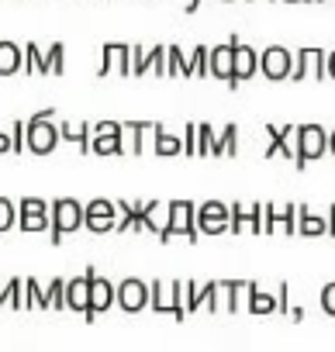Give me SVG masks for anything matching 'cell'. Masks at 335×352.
I'll use <instances>...</instances> for the list:
<instances>
[{
    "label": "cell",
    "instance_id": "obj_1",
    "mask_svg": "<svg viewBox=\"0 0 335 352\" xmlns=\"http://www.w3.org/2000/svg\"><path fill=\"white\" fill-rule=\"evenodd\" d=\"M52 118H56V107H42L39 114H32L25 121V145H28V152L49 155L59 145V128L52 124Z\"/></svg>",
    "mask_w": 335,
    "mask_h": 352
},
{
    "label": "cell",
    "instance_id": "obj_2",
    "mask_svg": "<svg viewBox=\"0 0 335 352\" xmlns=\"http://www.w3.org/2000/svg\"><path fill=\"white\" fill-rule=\"evenodd\" d=\"M173 235H184L187 242H197V204L191 201H173V204H166V225L159 232V242L166 245Z\"/></svg>",
    "mask_w": 335,
    "mask_h": 352
},
{
    "label": "cell",
    "instance_id": "obj_3",
    "mask_svg": "<svg viewBox=\"0 0 335 352\" xmlns=\"http://www.w3.org/2000/svg\"><path fill=\"white\" fill-rule=\"evenodd\" d=\"M294 166L297 169H304L307 162H314V159H321L325 152H328V131L321 128V124H297V135H294Z\"/></svg>",
    "mask_w": 335,
    "mask_h": 352
},
{
    "label": "cell",
    "instance_id": "obj_4",
    "mask_svg": "<svg viewBox=\"0 0 335 352\" xmlns=\"http://www.w3.org/2000/svg\"><path fill=\"white\" fill-rule=\"evenodd\" d=\"M49 228H52V245H63V235L83 228V204L73 197H59L49 208Z\"/></svg>",
    "mask_w": 335,
    "mask_h": 352
},
{
    "label": "cell",
    "instance_id": "obj_5",
    "mask_svg": "<svg viewBox=\"0 0 335 352\" xmlns=\"http://www.w3.org/2000/svg\"><path fill=\"white\" fill-rule=\"evenodd\" d=\"M149 307L155 314H173L177 321L187 318V307H184V280H173V283H149Z\"/></svg>",
    "mask_w": 335,
    "mask_h": 352
},
{
    "label": "cell",
    "instance_id": "obj_6",
    "mask_svg": "<svg viewBox=\"0 0 335 352\" xmlns=\"http://www.w3.org/2000/svg\"><path fill=\"white\" fill-rule=\"evenodd\" d=\"M228 45H232V80H228V87L235 90L239 83H246L259 73V52L252 45H246L239 35H228Z\"/></svg>",
    "mask_w": 335,
    "mask_h": 352
},
{
    "label": "cell",
    "instance_id": "obj_7",
    "mask_svg": "<svg viewBox=\"0 0 335 352\" xmlns=\"http://www.w3.org/2000/svg\"><path fill=\"white\" fill-rule=\"evenodd\" d=\"M90 152L94 155H121L125 152L121 121H97V124H90Z\"/></svg>",
    "mask_w": 335,
    "mask_h": 352
},
{
    "label": "cell",
    "instance_id": "obj_8",
    "mask_svg": "<svg viewBox=\"0 0 335 352\" xmlns=\"http://www.w3.org/2000/svg\"><path fill=\"white\" fill-rule=\"evenodd\" d=\"M83 273L90 276V304H87L83 321H87V324H94V321H97V314H104V311H111V307H114V283H111L107 276H100L94 266H90V270H83Z\"/></svg>",
    "mask_w": 335,
    "mask_h": 352
},
{
    "label": "cell",
    "instance_id": "obj_9",
    "mask_svg": "<svg viewBox=\"0 0 335 352\" xmlns=\"http://www.w3.org/2000/svg\"><path fill=\"white\" fill-rule=\"evenodd\" d=\"M114 304H118L125 314L145 311V307H149V283H145V280H135V276L121 280V283L114 287Z\"/></svg>",
    "mask_w": 335,
    "mask_h": 352
},
{
    "label": "cell",
    "instance_id": "obj_10",
    "mask_svg": "<svg viewBox=\"0 0 335 352\" xmlns=\"http://www.w3.org/2000/svg\"><path fill=\"white\" fill-rule=\"evenodd\" d=\"M83 228H90V232H97V235L114 232V228H118V208H114V201H107V197L90 201V204L83 208Z\"/></svg>",
    "mask_w": 335,
    "mask_h": 352
},
{
    "label": "cell",
    "instance_id": "obj_11",
    "mask_svg": "<svg viewBox=\"0 0 335 352\" xmlns=\"http://www.w3.org/2000/svg\"><path fill=\"white\" fill-rule=\"evenodd\" d=\"M218 297H221V290H218V283H197V280H187L184 283V307H187V314H194V311H201V307H208L211 314L221 307L218 304Z\"/></svg>",
    "mask_w": 335,
    "mask_h": 352
},
{
    "label": "cell",
    "instance_id": "obj_12",
    "mask_svg": "<svg viewBox=\"0 0 335 352\" xmlns=\"http://www.w3.org/2000/svg\"><path fill=\"white\" fill-rule=\"evenodd\" d=\"M290 66H294V56L283 45H270L266 52H259V73L273 83L290 80Z\"/></svg>",
    "mask_w": 335,
    "mask_h": 352
},
{
    "label": "cell",
    "instance_id": "obj_13",
    "mask_svg": "<svg viewBox=\"0 0 335 352\" xmlns=\"http://www.w3.org/2000/svg\"><path fill=\"white\" fill-rule=\"evenodd\" d=\"M228 232V204L204 201L197 208V235H225Z\"/></svg>",
    "mask_w": 335,
    "mask_h": 352
},
{
    "label": "cell",
    "instance_id": "obj_14",
    "mask_svg": "<svg viewBox=\"0 0 335 352\" xmlns=\"http://www.w3.org/2000/svg\"><path fill=\"white\" fill-rule=\"evenodd\" d=\"M228 232L232 235H242V232H252V235H263V204H228Z\"/></svg>",
    "mask_w": 335,
    "mask_h": 352
},
{
    "label": "cell",
    "instance_id": "obj_15",
    "mask_svg": "<svg viewBox=\"0 0 335 352\" xmlns=\"http://www.w3.org/2000/svg\"><path fill=\"white\" fill-rule=\"evenodd\" d=\"M131 73L135 76H145V73L166 76V49L162 45H152V49L131 45Z\"/></svg>",
    "mask_w": 335,
    "mask_h": 352
},
{
    "label": "cell",
    "instance_id": "obj_16",
    "mask_svg": "<svg viewBox=\"0 0 335 352\" xmlns=\"http://www.w3.org/2000/svg\"><path fill=\"white\" fill-rule=\"evenodd\" d=\"M100 52H104L100 69H97V76H100V80H104L111 69H114V73H121V76H131V45H125V42H107Z\"/></svg>",
    "mask_w": 335,
    "mask_h": 352
},
{
    "label": "cell",
    "instance_id": "obj_17",
    "mask_svg": "<svg viewBox=\"0 0 335 352\" xmlns=\"http://www.w3.org/2000/svg\"><path fill=\"white\" fill-rule=\"evenodd\" d=\"M325 80V52L321 49H297V59L290 66V80Z\"/></svg>",
    "mask_w": 335,
    "mask_h": 352
},
{
    "label": "cell",
    "instance_id": "obj_18",
    "mask_svg": "<svg viewBox=\"0 0 335 352\" xmlns=\"http://www.w3.org/2000/svg\"><path fill=\"white\" fill-rule=\"evenodd\" d=\"M18 225H21V232H45L49 228V204L42 197H25L18 208Z\"/></svg>",
    "mask_w": 335,
    "mask_h": 352
},
{
    "label": "cell",
    "instance_id": "obj_19",
    "mask_svg": "<svg viewBox=\"0 0 335 352\" xmlns=\"http://www.w3.org/2000/svg\"><path fill=\"white\" fill-rule=\"evenodd\" d=\"M266 135H270V145H266V159H273V155H283V159H290L294 162V135H297V124H266Z\"/></svg>",
    "mask_w": 335,
    "mask_h": 352
},
{
    "label": "cell",
    "instance_id": "obj_20",
    "mask_svg": "<svg viewBox=\"0 0 335 352\" xmlns=\"http://www.w3.org/2000/svg\"><path fill=\"white\" fill-rule=\"evenodd\" d=\"M273 228H283L287 235L297 232V208L294 204H263V232H273Z\"/></svg>",
    "mask_w": 335,
    "mask_h": 352
},
{
    "label": "cell",
    "instance_id": "obj_21",
    "mask_svg": "<svg viewBox=\"0 0 335 352\" xmlns=\"http://www.w3.org/2000/svg\"><path fill=\"white\" fill-rule=\"evenodd\" d=\"M87 304H90V276L80 273V276L66 280V311L87 314Z\"/></svg>",
    "mask_w": 335,
    "mask_h": 352
},
{
    "label": "cell",
    "instance_id": "obj_22",
    "mask_svg": "<svg viewBox=\"0 0 335 352\" xmlns=\"http://www.w3.org/2000/svg\"><path fill=\"white\" fill-rule=\"evenodd\" d=\"M208 76L225 80V83L232 80V45H228V42L208 49Z\"/></svg>",
    "mask_w": 335,
    "mask_h": 352
},
{
    "label": "cell",
    "instance_id": "obj_23",
    "mask_svg": "<svg viewBox=\"0 0 335 352\" xmlns=\"http://www.w3.org/2000/svg\"><path fill=\"white\" fill-rule=\"evenodd\" d=\"M208 155H215V159H218V155L235 159V155H239V128H235V124H225L221 135L211 138V152H208Z\"/></svg>",
    "mask_w": 335,
    "mask_h": 352
},
{
    "label": "cell",
    "instance_id": "obj_24",
    "mask_svg": "<svg viewBox=\"0 0 335 352\" xmlns=\"http://www.w3.org/2000/svg\"><path fill=\"white\" fill-rule=\"evenodd\" d=\"M249 287H252V280H225V283H218V290L225 294V311H242V297H249Z\"/></svg>",
    "mask_w": 335,
    "mask_h": 352
},
{
    "label": "cell",
    "instance_id": "obj_25",
    "mask_svg": "<svg viewBox=\"0 0 335 352\" xmlns=\"http://www.w3.org/2000/svg\"><path fill=\"white\" fill-rule=\"evenodd\" d=\"M25 66V56H21V45L18 42H0V76H14L18 69Z\"/></svg>",
    "mask_w": 335,
    "mask_h": 352
},
{
    "label": "cell",
    "instance_id": "obj_26",
    "mask_svg": "<svg viewBox=\"0 0 335 352\" xmlns=\"http://www.w3.org/2000/svg\"><path fill=\"white\" fill-rule=\"evenodd\" d=\"M152 135H155V142H152V148H155V155H180L184 152V142H180V135H170L162 124H152Z\"/></svg>",
    "mask_w": 335,
    "mask_h": 352
},
{
    "label": "cell",
    "instance_id": "obj_27",
    "mask_svg": "<svg viewBox=\"0 0 335 352\" xmlns=\"http://www.w3.org/2000/svg\"><path fill=\"white\" fill-rule=\"evenodd\" d=\"M297 214H301V218H297V232H301L304 239L325 235V218H318V214H314L307 204H301V208H297Z\"/></svg>",
    "mask_w": 335,
    "mask_h": 352
},
{
    "label": "cell",
    "instance_id": "obj_28",
    "mask_svg": "<svg viewBox=\"0 0 335 352\" xmlns=\"http://www.w3.org/2000/svg\"><path fill=\"white\" fill-rule=\"evenodd\" d=\"M59 138L76 142V145H80V152H90V124H87V121H83V124L63 121V124H59Z\"/></svg>",
    "mask_w": 335,
    "mask_h": 352
},
{
    "label": "cell",
    "instance_id": "obj_29",
    "mask_svg": "<svg viewBox=\"0 0 335 352\" xmlns=\"http://www.w3.org/2000/svg\"><path fill=\"white\" fill-rule=\"evenodd\" d=\"M246 304H249V311H252V314H273V311H277V297H273V294H266V290H259V283H252V287H249Z\"/></svg>",
    "mask_w": 335,
    "mask_h": 352
},
{
    "label": "cell",
    "instance_id": "obj_30",
    "mask_svg": "<svg viewBox=\"0 0 335 352\" xmlns=\"http://www.w3.org/2000/svg\"><path fill=\"white\" fill-rule=\"evenodd\" d=\"M21 290H25V283L14 276V280H8V283H0V307H14V311H21L25 307V300H21Z\"/></svg>",
    "mask_w": 335,
    "mask_h": 352
},
{
    "label": "cell",
    "instance_id": "obj_31",
    "mask_svg": "<svg viewBox=\"0 0 335 352\" xmlns=\"http://www.w3.org/2000/svg\"><path fill=\"white\" fill-rule=\"evenodd\" d=\"M21 56H25V73H42V76H49V69H45V52L35 45V42H28L25 49H21Z\"/></svg>",
    "mask_w": 335,
    "mask_h": 352
},
{
    "label": "cell",
    "instance_id": "obj_32",
    "mask_svg": "<svg viewBox=\"0 0 335 352\" xmlns=\"http://www.w3.org/2000/svg\"><path fill=\"white\" fill-rule=\"evenodd\" d=\"M166 76H187V56L180 45L166 49Z\"/></svg>",
    "mask_w": 335,
    "mask_h": 352
},
{
    "label": "cell",
    "instance_id": "obj_33",
    "mask_svg": "<svg viewBox=\"0 0 335 352\" xmlns=\"http://www.w3.org/2000/svg\"><path fill=\"white\" fill-rule=\"evenodd\" d=\"M45 69L56 73V76H63V69H66V45H63V42H52V45H49V52H45Z\"/></svg>",
    "mask_w": 335,
    "mask_h": 352
},
{
    "label": "cell",
    "instance_id": "obj_34",
    "mask_svg": "<svg viewBox=\"0 0 335 352\" xmlns=\"http://www.w3.org/2000/svg\"><path fill=\"white\" fill-rule=\"evenodd\" d=\"M121 131H125V135H131V152L138 155V152L145 148V145H142V138H145V131H152V124H149V121H125V124H121Z\"/></svg>",
    "mask_w": 335,
    "mask_h": 352
},
{
    "label": "cell",
    "instance_id": "obj_35",
    "mask_svg": "<svg viewBox=\"0 0 335 352\" xmlns=\"http://www.w3.org/2000/svg\"><path fill=\"white\" fill-rule=\"evenodd\" d=\"M191 76H208V45H197L187 59V80Z\"/></svg>",
    "mask_w": 335,
    "mask_h": 352
},
{
    "label": "cell",
    "instance_id": "obj_36",
    "mask_svg": "<svg viewBox=\"0 0 335 352\" xmlns=\"http://www.w3.org/2000/svg\"><path fill=\"white\" fill-rule=\"evenodd\" d=\"M45 304L56 307V311H66V280H63V276H56V280L49 283V290H45Z\"/></svg>",
    "mask_w": 335,
    "mask_h": 352
},
{
    "label": "cell",
    "instance_id": "obj_37",
    "mask_svg": "<svg viewBox=\"0 0 335 352\" xmlns=\"http://www.w3.org/2000/svg\"><path fill=\"white\" fill-rule=\"evenodd\" d=\"M25 294H28L25 307H42V311H49V304H45V290L39 287V280H35V276H28V283H25Z\"/></svg>",
    "mask_w": 335,
    "mask_h": 352
},
{
    "label": "cell",
    "instance_id": "obj_38",
    "mask_svg": "<svg viewBox=\"0 0 335 352\" xmlns=\"http://www.w3.org/2000/svg\"><path fill=\"white\" fill-rule=\"evenodd\" d=\"M14 225H18V208L8 197H0V232H11Z\"/></svg>",
    "mask_w": 335,
    "mask_h": 352
},
{
    "label": "cell",
    "instance_id": "obj_39",
    "mask_svg": "<svg viewBox=\"0 0 335 352\" xmlns=\"http://www.w3.org/2000/svg\"><path fill=\"white\" fill-rule=\"evenodd\" d=\"M211 138H215V128L211 124H197V155L211 152Z\"/></svg>",
    "mask_w": 335,
    "mask_h": 352
},
{
    "label": "cell",
    "instance_id": "obj_40",
    "mask_svg": "<svg viewBox=\"0 0 335 352\" xmlns=\"http://www.w3.org/2000/svg\"><path fill=\"white\" fill-rule=\"evenodd\" d=\"M318 304H321V311H325L328 318H335V280L321 287V300H318Z\"/></svg>",
    "mask_w": 335,
    "mask_h": 352
},
{
    "label": "cell",
    "instance_id": "obj_41",
    "mask_svg": "<svg viewBox=\"0 0 335 352\" xmlns=\"http://www.w3.org/2000/svg\"><path fill=\"white\" fill-rule=\"evenodd\" d=\"M180 142H184V152L187 155H197V124H187L184 135H180Z\"/></svg>",
    "mask_w": 335,
    "mask_h": 352
},
{
    "label": "cell",
    "instance_id": "obj_42",
    "mask_svg": "<svg viewBox=\"0 0 335 352\" xmlns=\"http://www.w3.org/2000/svg\"><path fill=\"white\" fill-rule=\"evenodd\" d=\"M25 148V121H14L11 124V152H21Z\"/></svg>",
    "mask_w": 335,
    "mask_h": 352
},
{
    "label": "cell",
    "instance_id": "obj_43",
    "mask_svg": "<svg viewBox=\"0 0 335 352\" xmlns=\"http://www.w3.org/2000/svg\"><path fill=\"white\" fill-rule=\"evenodd\" d=\"M273 297H277V311H280V314H290V307H294V304H290V287L280 283V290H277Z\"/></svg>",
    "mask_w": 335,
    "mask_h": 352
},
{
    "label": "cell",
    "instance_id": "obj_44",
    "mask_svg": "<svg viewBox=\"0 0 335 352\" xmlns=\"http://www.w3.org/2000/svg\"><path fill=\"white\" fill-rule=\"evenodd\" d=\"M325 235H335V204L328 208V218H325Z\"/></svg>",
    "mask_w": 335,
    "mask_h": 352
},
{
    "label": "cell",
    "instance_id": "obj_45",
    "mask_svg": "<svg viewBox=\"0 0 335 352\" xmlns=\"http://www.w3.org/2000/svg\"><path fill=\"white\" fill-rule=\"evenodd\" d=\"M325 76H332V80H335V49L325 56Z\"/></svg>",
    "mask_w": 335,
    "mask_h": 352
},
{
    "label": "cell",
    "instance_id": "obj_46",
    "mask_svg": "<svg viewBox=\"0 0 335 352\" xmlns=\"http://www.w3.org/2000/svg\"><path fill=\"white\" fill-rule=\"evenodd\" d=\"M0 152H11V135L0 131Z\"/></svg>",
    "mask_w": 335,
    "mask_h": 352
},
{
    "label": "cell",
    "instance_id": "obj_47",
    "mask_svg": "<svg viewBox=\"0 0 335 352\" xmlns=\"http://www.w3.org/2000/svg\"><path fill=\"white\" fill-rule=\"evenodd\" d=\"M287 318H294V321H304V307H290V314Z\"/></svg>",
    "mask_w": 335,
    "mask_h": 352
},
{
    "label": "cell",
    "instance_id": "obj_48",
    "mask_svg": "<svg viewBox=\"0 0 335 352\" xmlns=\"http://www.w3.org/2000/svg\"><path fill=\"white\" fill-rule=\"evenodd\" d=\"M328 152H332V155H335V128H332V131H328Z\"/></svg>",
    "mask_w": 335,
    "mask_h": 352
},
{
    "label": "cell",
    "instance_id": "obj_49",
    "mask_svg": "<svg viewBox=\"0 0 335 352\" xmlns=\"http://www.w3.org/2000/svg\"><path fill=\"white\" fill-rule=\"evenodd\" d=\"M197 8H201V0H187V14H194Z\"/></svg>",
    "mask_w": 335,
    "mask_h": 352
},
{
    "label": "cell",
    "instance_id": "obj_50",
    "mask_svg": "<svg viewBox=\"0 0 335 352\" xmlns=\"http://www.w3.org/2000/svg\"><path fill=\"white\" fill-rule=\"evenodd\" d=\"M287 4H307V0H287Z\"/></svg>",
    "mask_w": 335,
    "mask_h": 352
}]
</instances>
